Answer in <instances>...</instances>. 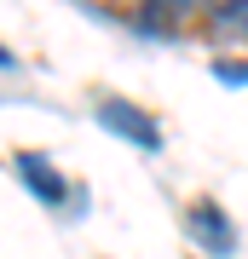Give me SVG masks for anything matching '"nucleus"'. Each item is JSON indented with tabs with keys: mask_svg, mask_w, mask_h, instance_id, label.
Instances as JSON below:
<instances>
[{
	"mask_svg": "<svg viewBox=\"0 0 248 259\" xmlns=\"http://www.w3.org/2000/svg\"><path fill=\"white\" fill-rule=\"evenodd\" d=\"M18 179L41 196L46 207H58V202H64V179H58V167L46 161V156H35V150H18Z\"/></svg>",
	"mask_w": 248,
	"mask_h": 259,
	"instance_id": "obj_3",
	"label": "nucleus"
},
{
	"mask_svg": "<svg viewBox=\"0 0 248 259\" xmlns=\"http://www.w3.org/2000/svg\"><path fill=\"white\" fill-rule=\"evenodd\" d=\"M185 225H191V236L202 242L208 253H231V248H237V225L225 219L220 202H196L191 213H185Z\"/></svg>",
	"mask_w": 248,
	"mask_h": 259,
	"instance_id": "obj_2",
	"label": "nucleus"
},
{
	"mask_svg": "<svg viewBox=\"0 0 248 259\" xmlns=\"http://www.w3.org/2000/svg\"><path fill=\"white\" fill-rule=\"evenodd\" d=\"M98 121L116 133V139L138 144V150H162V127L138 110V104H127V98H98Z\"/></svg>",
	"mask_w": 248,
	"mask_h": 259,
	"instance_id": "obj_1",
	"label": "nucleus"
},
{
	"mask_svg": "<svg viewBox=\"0 0 248 259\" xmlns=\"http://www.w3.org/2000/svg\"><path fill=\"white\" fill-rule=\"evenodd\" d=\"M208 35L214 40H248V0H225L208 18Z\"/></svg>",
	"mask_w": 248,
	"mask_h": 259,
	"instance_id": "obj_4",
	"label": "nucleus"
}]
</instances>
